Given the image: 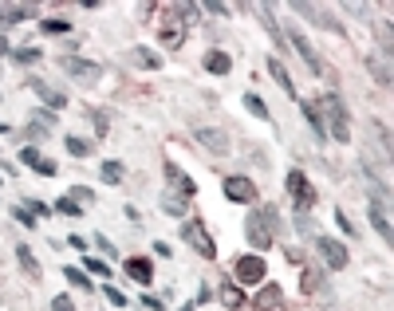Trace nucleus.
Here are the masks:
<instances>
[{
	"label": "nucleus",
	"mask_w": 394,
	"mask_h": 311,
	"mask_svg": "<svg viewBox=\"0 0 394 311\" xmlns=\"http://www.w3.org/2000/svg\"><path fill=\"white\" fill-rule=\"evenodd\" d=\"M245 241L256 256H265L276 244V205H253V213L245 217Z\"/></svg>",
	"instance_id": "f257e3e1"
},
{
	"label": "nucleus",
	"mask_w": 394,
	"mask_h": 311,
	"mask_svg": "<svg viewBox=\"0 0 394 311\" xmlns=\"http://www.w3.org/2000/svg\"><path fill=\"white\" fill-rule=\"evenodd\" d=\"M315 111H319V122H324L327 138H335L339 146H347L351 142V126H347V107L339 102V95H319V102H315Z\"/></svg>",
	"instance_id": "f03ea898"
},
{
	"label": "nucleus",
	"mask_w": 394,
	"mask_h": 311,
	"mask_svg": "<svg viewBox=\"0 0 394 311\" xmlns=\"http://www.w3.org/2000/svg\"><path fill=\"white\" fill-rule=\"evenodd\" d=\"M268 280V264L265 256H256V252H241L233 260V284L236 288H260Z\"/></svg>",
	"instance_id": "7ed1b4c3"
},
{
	"label": "nucleus",
	"mask_w": 394,
	"mask_h": 311,
	"mask_svg": "<svg viewBox=\"0 0 394 311\" xmlns=\"http://www.w3.org/2000/svg\"><path fill=\"white\" fill-rule=\"evenodd\" d=\"M182 244H189L201 260H217V241L209 237L201 217H186V221H182Z\"/></svg>",
	"instance_id": "20e7f679"
},
{
	"label": "nucleus",
	"mask_w": 394,
	"mask_h": 311,
	"mask_svg": "<svg viewBox=\"0 0 394 311\" xmlns=\"http://www.w3.org/2000/svg\"><path fill=\"white\" fill-rule=\"evenodd\" d=\"M221 193H225V201H233V205H256V201H260V190H256V181L248 178V173H229V178L221 181Z\"/></svg>",
	"instance_id": "39448f33"
},
{
	"label": "nucleus",
	"mask_w": 394,
	"mask_h": 311,
	"mask_svg": "<svg viewBox=\"0 0 394 311\" xmlns=\"http://www.w3.org/2000/svg\"><path fill=\"white\" fill-rule=\"evenodd\" d=\"M315 252H319V260H324L331 272H343L347 264H351V252H347V244L335 241V237H315Z\"/></svg>",
	"instance_id": "423d86ee"
},
{
	"label": "nucleus",
	"mask_w": 394,
	"mask_h": 311,
	"mask_svg": "<svg viewBox=\"0 0 394 311\" xmlns=\"http://www.w3.org/2000/svg\"><path fill=\"white\" fill-rule=\"evenodd\" d=\"M288 193H292V201H296V213H312L315 209V185L304 178V170L288 173Z\"/></svg>",
	"instance_id": "0eeeda50"
},
{
	"label": "nucleus",
	"mask_w": 394,
	"mask_h": 311,
	"mask_svg": "<svg viewBox=\"0 0 394 311\" xmlns=\"http://www.w3.org/2000/svg\"><path fill=\"white\" fill-rule=\"evenodd\" d=\"M193 138L201 142L213 158H229V154H233V142H229V134L221 131V126H193Z\"/></svg>",
	"instance_id": "6e6552de"
},
{
	"label": "nucleus",
	"mask_w": 394,
	"mask_h": 311,
	"mask_svg": "<svg viewBox=\"0 0 394 311\" xmlns=\"http://www.w3.org/2000/svg\"><path fill=\"white\" fill-rule=\"evenodd\" d=\"M288 44H292L296 51H300V60L307 63V71H312V75H324V60H319V51L312 48V44H307V36L300 28H292L288 32Z\"/></svg>",
	"instance_id": "1a4fd4ad"
},
{
	"label": "nucleus",
	"mask_w": 394,
	"mask_h": 311,
	"mask_svg": "<svg viewBox=\"0 0 394 311\" xmlns=\"http://www.w3.org/2000/svg\"><path fill=\"white\" fill-rule=\"evenodd\" d=\"M253 307L256 311H288V300H284V291H280V284H260L253 296Z\"/></svg>",
	"instance_id": "9d476101"
},
{
	"label": "nucleus",
	"mask_w": 394,
	"mask_h": 311,
	"mask_svg": "<svg viewBox=\"0 0 394 311\" xmlns=\"http://www.w3.org/2000/svg\"><path fill=\"white\" fill-rule=\"evenodd\" d=\"M122 272H127L134 284H142V288L154 284V260H150V256H127V260H122Z\"/></svg>",
	"instance_id": "9b49d317"
},
{
	"label": "nucleus",
	"mask_w": 394,
	"mask_h": 311,
	"mask_svg": "<svg viewBox=\"0 0 394 311\" xmlns=\"http://www.w3.org/2000/svg\"><path fill=\"white\" fill-rule=\"evenodd\" d=\"M367 213H371V225L379 229V237H383L386 244H390V209H386V201L383 197H367Z\"/></svg>",
	"instance_id": "f8f14e48"
},
{
	"label": "nucleus",
	"mask_w": 394,
	"mask_h": 311,
	"mask_svg": "<svg viewBox=\"0 0 394 311\" xmlns=\"http://www.w3.org/2000/svg\"><path fill=\"white\" fill-rule=\"evenodd\" d=\"M20 166H28V170H36L39 178H56L59 173V166L51 158H44V154L36 150V146H24V150H20Z\"/></svg>",
	"instance_id": "ddd939ff"
},
{
	"label": "nucleus",
	"mask_w": 394,
	"mask_h": 311,
	"mask_svg": "<svg viewBox=\"0 0 394 311\" xmlns=\"http://www.w3.org/2000/svg\"><path fill=\"white\" fill-rule=\"evenodd\" d=\"M162 170H166V181H170V193H177V197H193L197 193V185H193V178H189L186 170H177L174 161H166V166H162Z\"/></svg>",
	"instance_id": "4468645a"
},
{
	"label": "nucleus",
	"mask_w": 394,
	"mask_h": 311,
	"mask_svg": "<svg viewBox=\"0 0 394 311\" xmlns=\"http://www.w3.org/2000/svg\"><path fill=\"white\" fill-rule=\"evenodd\" d=\"M59 67L68 71V75H75V79H87V83H95L99 75H103V67H99V63L79 60V55H63V60H59Z\"/></svg>",
	"instance_id": "2eb2a0df"
},
{
	"label": "nucleus",
	"mask_w": 394,
	"mask_h": 311,
	"mask_svg": "<svg viewBox=\"0 0 394 311\" xmlns=\"http://www.w3.org/2000/svg\"><path fill=\"white\" fill-rule=\"evenodd\" d=\"M36 16V4H0V36L8 32V24H24Z\"/></svg>",
	"instance_id": "dca6fc26"
},
{
	"label": "nucleus",
	"mask_w": 394,
	"mask_h": 311,
	"mask_svg": "<svg viewBox=\"0 0 394 311\" xmlns=\"http://www.w3.org/2000/svg\"><path fill=\"white\" fill-rule=\"evenodd\" d=\"M32 91H36L39 99H44V107H48V111H63V107H68V95H63V91H56V87H48V83H39V79H32L28 83Z\"/></svg>",
	"instance_id": "f3484780"
},
{
	"label": "nucleus",
	"mask_w": 394,
	"mask_h": 311,
	"mask_svg": "<svg viewBox=\"0 0 394 311\" xmlns=\"http://www.w3.org/2000/svg\"><path fill=\"white\" fill-rule=\"evenodd\" d=\"M158 44L170 51H177L182 44H186V24H177V20H166L162 28H158Z\"/></svg>",
	"instance_id": "a211bd4d"
},
{
	"label": "nucleus",
	"mask_w": 394,
	"mask_h": 311,
	"mask_svg": "<svg viewBox=\"0 0 394 311\" xmlns=\"http://www.w3.org/2000/svg\"><path fill=\"white\" fill-rule=\"evenodd\" d=\"M201 67H205L209 75H229V71H233V55L221 51V48H209L205 60H201Z\"/></svg>",
	"instance_id": "6ab92c4d"
},
{
	"label": "nucleus",
	"mask_w": 394,
	"mask_h": 311,
	"mask_svg": "<svg viewBox=\"0 0 394 311\" xmlns=\"http://www.w3.org/2000/svg\"><path fill=\"white\" fill-rule=\"evenodd\" d=\"M130 63H134V67H142V71H158L162 67V55H158L154 48H146V44H138V48H130Z\"/></svg>",
	"instance_id": "aec40b11"
},
{
	"label": "nucleus",
	"mask_w": 394,
	"mask_h": 311,
	"mask_svg": "<svg viewBox=\"0 0 394 311\" xmlns=\"http://www.w3.org/2000/svg\"><path fill=\"white\" fill-rule=\"evenodd\" d=\"M16 260H20V268L28 272V280H32V284L44 276V268H39V260H36V252H32L28 244H16Z\"/></svg>",
	"instance_id": "412c9836"
},
{
	"label": "nucleus",
	"mask_w": 394,
	"mask_h": 311,
	"mask_svg": "<svg viewBox=\"0 0 394 311\" xmlns=\"http://www.w3.org/2000/svg\"><path fill=\"white\" fill-rule=\"evenodd\" d=\"M63 150H68L71 158H91V154H95V142L79 138V134H68V138H63Z\"/></svg>",
	"instance_id": "4be33fe9"
},
{
	"label": "nucleus",
	"mask_w": 394,
	"mask_h": 311,
	"mask_svg": "<svg viewBox=\"0 0 394 311\" xmlns=\"http://www.w3.org/2000/svg\"><path fill=\"white\" fill-rule=\"evenodd\" d=\"M268 75H272V79L280 83V91H284V95H292V99H296L292 75H288V71H284V63H280V55H272V60H268Z\"/></svg>",
	"instance_id": "5701e85b"
},
{
	"label": "nucleus",
	"mask_w": 394,
	"mask_h": 311,
	"mask_svg": "<svg viewBox=\"0 0 394 311\" xmlns=\"http://www.w3.org/2000/svg\"><path fill=\"white\" fill-rule=\"evenodd\" d=\"M221 303H225L229 311H241L245 307V288H236L233 280H225L221 284Z\"/></svg>",
	"instance_id": "b1692460"
},
{
	"label": "nucleus",
	"mask_w": 394,
	"mask_h": 311,
	"mask_svg": "<svg viewBox=\"0 0 394 311\" xmlns=\"http://www.w3.org/2000/svg\"><path fill=\"white\" fill-rule=\"evenodd\" d=\"M367 71H371L383 87H390V63H386V55H367Z\"/></svg>",
	"instance_id": "393cba45"
},
{
	"label": "nucleus",
	"mask_w": 394,
	"mask_h": 311,
	"mask_svg": "<svg viewBox=\"0 0 394 311\" xmlns=\"http://www.w3.org/2000/svg\"><path fill=\"white\" fill-rule=\"evenodd\" d=\"M319 288H324V272H319V268H304V272H300V291H304V296H315Z\"/></svg>",
	"instance_id": "a878e982"
},
{
	"label": "nucleus",
	"mask_w": 394,
	"mask_h": 311,
	"mask_svg": "<svg viewBox=\"0 0 394 311\" xmlns=\"http://www.w3.org/2000/svg\"><path fill=\"white\" fill-rule=\"evenodd\" d=\"M63 280H68L75 291H87V296L95 291V284L87 280V272H83V268H63Z\"/></svg>",
	"instance_id": "bb28decb"
},
{
	"label": "nucleus",
	"mask_w": 394,
	"mask_h": 311,
	"mask_svg": "<svg viewBox=\"0 0 394 311\" xmlns=\"http://www.w3.org/2000/svg\"><path fill=\"white\" fill-rule=\"evenodd\" d=\"M99 178L107 181V185H122L127 170H122V161H103V166H99Z\"/></svg>",
	"instance_id": "cd10ccee"
},
{
	"label": "nucleus",
	"mask_w": 394,
	"mask_h": 311,
	"mask_svg": "<svg viewBox=\"0 0 394 311\" xmlns=\"http://www.w3.org/2000/svg\"><path fill=\"white\" fill-rule=\"evenodd\" d=\"M71 24L63 16H48V20H39V36H68Z\"/></svg>",
	"instance_id": "c85d7f7f"
},
{
	"label": "nucleus",
	"mask_w": 394,
	"mask_h": 311,
	"mask_svg": "<svg viewBox=\"0 0 394 311\" xmlns=\"http://www.w3.org/2000/svg\"><path fill=\"white\" fill-rule=\"evenodd\" d=\"M87 119L95 122V138H107L110 134V114L99 111V107H87Z\"/></svg>",
	"instance_id": "c756f323"
},
{
	"label": "nucleus",
	"mask_w": 394,
	"mask_h": 311,
	"mask_svg": "<svg viewBox=\"0 0 394 311\" xmlns=\"http://www.w3.org/2000/svg\"><path fill=\"white\" fill-rule=\"evenodd\" d=\"M8 55L20 63V67H32V63H39V60H44V51H39V48H12Z\"/></svg>",
	"instance_id": "7c9ffc66"
},
{
	"label": "nucleus",
	"mask_w": 394,
	"mask_h": 311,
	"mask_svg": "<svg viewBox=\"0 0 394 311\" xmlns=\"http://www.w3.org/2000/svg\"><path fill=\"white\" fill-rule=\"evenodd\" d=\"M304 119H307V126H312V134L319 142L327 138V131H324V122H319V111H315V102H304Z\"/></svg>",
	"instance_id": "2f4dec72"
},
{
	"label": "nucleus",
	"mask_w": 394,
	"mask_h": 311,
	"mask_svg": "<svg viewBox=\"0 0 394 311\" xmlns=\"http://www.w3.org/2000/svg\"><path fill=\"white\" fill-rule=\"evenodd\" d=\"M256 12H260V20H265L268 36H272V40H276V48H280V44H284V36H280V24L272 20V8H268V4H260V8H256Z\"/></svg>",
	"instance_id": "473e14b6"
},
{
	"label": "nucleus",
	"mask_w": 394,
	"mask_h": 311,
	"mask_svg": "<svg viewBox=\"0 0 394 311\" xmlns=\"http://www.w3.org/2000/svg\"><path fill=\"white\" fill-rule=\"evenodd\" d=\"M162 205H166V213H170V217H177V221L186 217V197H177V193H166V197H162Z\"/></svg>",
	"instance_id": "72a5a7b5"
},
{
	"label": "nucleus",
	"mask_w": 394,
	"mask_h": 311,
	"mask_svg": "<svg viewBox=\"0 0 394 311\" xmlns=\"http://www.w3.org/2000/svg\"><path fill=\"white\" fill-rule=\"evenodd\" d=\"M245 111H248V114H256L260 122H268V107H265L260 99H256L253 91H245Z\"/></svg>",
	"instance_id": "f704fd0d"
},
{
	"label": "nucleus",
	"mask_w": 394,
	"mask_h": 311,
	"mask_svg": "<svg viewBox=\"0 0 394 311\" xmlns=\"http://www.w3.org/2000/svg\"><path fill=\"white\" fill-rule=\"evenodd\" d=\"M83 272H91V276H110L107 260H99V256H87V252H83Z\"/></svg>",
	"instance_id": "c9c22d12"
},
{
	"label": "nucleus",
	"mask_w": 394,
	"mask_h": 311,
	"mask_svg": "<svg viewBox=\"0 0 394 311\" xmlns=\"http://www.w3.org/2000/svg\"><path fill=\"white\" fill-rule=\"evenodd\" d=\"M56 213H63V217H71V221H75V217H83V205H75L71 197H59L56 201Z\"/></svg>",
	"instance_id": "e433bc0d"
},
{
	"label": "nucleus",
	"mask_w": 394,
	"mask_h": 311,
	"mask_svg": "<svg viewBox=\"0 0 394 311\" xmlns=\"http://www.w3.org/2000/svg\"><path fill=\"white\" fill-rule=\"evenodd\" d=\"M12 221H16V225H24V229H36V225H39V217H32V213L24 209V205H12Z\"/></svg>",
	"instance_id": "4c0bfd02"
},
{
	"label": "nucleus",
	"mask_w": 394,
	"mask_h": 311,
	"mask_svg": "<svg viewBox=\"0 0 394 311\" xmlns=\"http://www.w3.org/2000/svg\"><path fill=\"white\" fill-rule=\"evenodd\" d=\"M32 122H36V126H39V131H51V126H56V111H48V107H39V111L36 114H32Z\"/></svg>",
	"instance_id": "58836bf2"
},
{
	"label": "nucleus",
	"mask_w": 394,
	"mask_h": 311,
	"mask_svg": "<svg viewBox=\"0 0 394 311\" xmlns=\"http://www.w3.org/2000/svg\"><path fill=\"white\" fill-rule=\"evenodd\" d=\"M68 197L75 201V205H95V193H91L87 185H71V190H68Z\"/></svg>",
	"instance_id": "ea45409f"
},
{
	"label": "nucleus",
	"mask_w": 394,
	"mask_h": 311,
	"mask_svg": "<svg viewBox=\"0 0 394 311\" xmlns=\"http://www.w3.org/2000/svg\"><path fill=\"white\" fill-rule=\"evenodd\" d=\"M95 249L103 252V256H107V260H118V249H115V244L107 241V237H103V232H95Z\"/></svg>",
	"instance_id": "a19ab883"
},
{
	"label": "nucleus",
	"mask_w": 394,
	"mask_h": 311,
	"mask_svg": "<svg viewBox=\"0 0 394 311\" xmlns=\"http://www.w3.org/2000/svg\"><path fill=\"white\" fill-rule=\"evenodd\" d=\"M335 225H339V232H343V237H355V232H359V229L351 225V217H347L343 209H335Z\"/></svg>",
	"instance_id": "79ce46f5"
},
{
	"label": "nucleus",
	"mask_w": 394,
	"mask_h": 311,
	"mask_svg": "<svg viewBox=\"0 0 394 311\" xmlns=\"http://www.w3.org/2000/svg\"><path fill=\"white\" fill-rule=\"evenodd\" d=\"M103 296H107V300L115 303V307H127V296H122V291H118L115 284H103Z\"/></svg>",
	"instance_id": "37998d69"
},
{
	"label": "nucleus",
	"mask_w": 394,
	"mask_h": 311,
	"mask_svg": "<svg viewBox=\"0 0 394 311\" xmlns=\"http://www.w3.org/2000/svg\"><path fill=\"white\" fill-rule=\"evenodd\" d=\"M51 311H75V300H71V296H56V300H51Z\"/></svg>",
	"instance_id": "c03bdc74"
},
{
	"label": "nucleus",
	"mask_w": 394,
	"mask_h": 311,
	"mask_svg": "<svg viewBox=\"0 0 394 311\" xmlns=\"http://www.w3.org/2000/svg\"><path fill=\"white\" fill-rule=\"evenodd\" d=\"M142 307H146V311H166V307H162V300H158V296H150V291L142 296Z\"/></svg>",
	"instance_id": "a18cd8bd"
},
{
	"label": "nucleus",
	"mask_w": 394,
	"mask_h": 311,
	"mask_svg": "<svg viewBox=\"0 0 394 311\" xmlns=\"http://www.w3.org/2000/svg\"><path fill=\"white\" fill-rule=\"evenodd\" d=\"M154 256H162V260H170V256H174V249H170L166 241H154Z\"/></svg>",
	"instance_id": "49530a36"
},
{
	"label": "nucleus",
	"mask_w": 394,
	"mask_h": 311,
	"mask_svg": "<svg viewBox=\"0 0 394 311\" xmlns=\"http://www.w3.org/2000/svg\"><path fill=\"white\" fill-rule=\"evenodd\" d=\"M68 244H71V249H79V252H87V241H83V237H75V232L68 237Z\"/></svg>",
	"instance_id": "de8ad7c7"
},
{
	"label": "nucleus",
	"mask_w": 394,
	"mask_h": 311,
	"mask_svg": "<svg viewBox=\"0 0 394 311\" xmlns=\"http://www.w3.org/2000/svg\"><path fill=\"white\" fill-rule=\"evenodd\" d=\"M205 300H213V288H209V284H201V291H197V303H205Z\"/></svg>",
	"instance_id": "09e8293b"
},
{
	"label": "nucleus",
	"mask_w": 394,
	"mask_h": 311,
	"mask_svg": "<svg viewBox=\"0 0 394 311\" xmlns=\"http://www.w3.org/2000/svg\"><path fill=\"white\" fill-rule=\"evenodd\" d=\"M122 217H127V221H134V225L142 221V217H138V209H134V205H127V209H122Z\"/></svg>",
	"instance_id": "8fccbe9b"
},
{
	"label": "nucleus",
	"mask_w": 394,
	"mask_h": 311,
	"mask_svg": "<svg viewBox=\"0 0 394 311\" xmlns=\"http://www.w3.org/2000/svg\"><path fill=\"white\" fill-rule=\"evenodd\" d=\"M8 51H12V48H8V36H0V60H4Z\"/></svg>",
	"instance_id": "3c124183"
},
{
	"label": "nucleus",
	"mask_w": 394,
	"mask_h": 311,
	"mask_svg": "<svg viewBox=\"0 0 394 311\" xmlns=\"http://www.w3.org/2000/svg\"><path fill=\"white\" fill-rule=\"evenodd\" d=\"M12 131V126H8V122H0V134H8Z\"/></svg>",
	"instance_id": "603ef678"
},
{
	"label": "nucleus",
	"mask_w": 394,
	"mask_h": 311,
	"mask_svg": "<svg viewBox=\"0 0 394 311\" xmlns=\"http://www.w3.org/2000/svg\"><path fill=\"white\" fill-rule=\"evenodd\" d=\"M0 185H4V181H0Z\"/></svg>",
	"instance_id": "864d4df0"
}]
</instances>
